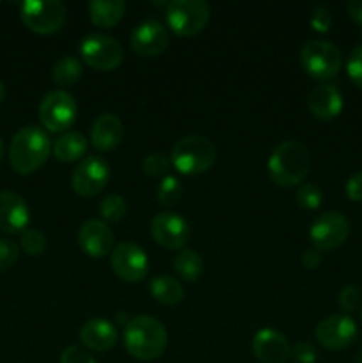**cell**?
<instances>
[{"label": "cell", "mask_w": 362, "mask_h": 363, "mask_svg": "<svg viewBox=\"0 0 362 363\" xmlns=\"http://www.w3.org/2000/svg\"><path fill=\"white\" fill-rule=\"evenodd\" d=\"M167 342L165 326L151 315H137L124 326V350L137 360H156L167 350Z\"/></svg>", "instance_id": "1"}, {"label": "cell", "mask_w": 362, "mask_h": 363, "mask_svg": "<svg viewBox=\"0 0 362 363\" xmlns=\"http://www.w3.org/2000/svg\"><path fill=\"white\" fill-rule=\"evenodd\" d=\"M311 170V155L305 145L297 140H286L277 145L268 158V174L280 188H295L304 184Z\"/></svg>", "instance_id": "2"}, {"label": "cell", "mask_w": 362, "mask_h": 363, "mask_svg": "<svg viewBox=\"0 0 362 363\" xmlns=\"http://www.w3.org/2000/svg\"><path fill=\"white\" fill-rule=\"evenodd\" d=\"M52 142L38 126H25L13 137L9 145V163L18 174L35 172L50 158Z\"/></svg>", "instance_id": "3"}, {"label": "cell", "mask_w": 362, "mask_h": 363, "mask_svg": "<svg viewBox=\"0 0 362 363\" xmlns=\"http://www.w3.org/2000/svg\"><path fill=\"white\" fill-rule=\"evenodd\" d=\"M216 160V149L209 138L188 135L180 138L170 151V163L183 176H197L208 172Z\"/></svg>", "instance_id": "4"}, {"label": "cell", "mask_w": 362, "mask_h": 363, "mask_svg": "<svg viewBox=\"0 0 362 363\" xmlns=\"http://www.w3.org/2000/svg\"><path fill=\"white\" fill-rule=\"evenodd\" d=\"M209 4L204 0H172L167 4L165 18L170 30L183 38L199 34L209 21Z\"/></svg>", "instance_id": "5"}, {"label": "cell", "mask_w": 362, "mask_h": 363, "mask_svg": "<svg viewBox=\"0 0 362 363\" xmlns=\"http://www.w3.org/2000/svg\"><path fill=\"white\" fill-rule=\"evenodd\" d=\"M20 18L35 34H55L66 21V7L59 0H25Z\"/></svg>", "instance_id": "6"}, {"label": "cell", "mask_w": 362, "mask_h": 363, "mask_svg": "<svg viewBox=\"0 0 362 363\" xmlns=\"http://www.w3.org/2000/svg\"><path fill=\"white\" fill-rule=\"evenodd\" d=\"M82 62L96 71H112L123 62V46L112 35L89 34L78 46Z\"/></svg>", "instance_id": "7"}, {"label": "cell", "mask_w": 362, "mask_h": 363, "mask_svg": "<svg viewBox=\"0 0 362 363\" xmlns=\"http://www.w3.org/2000/svg\"><path fill=\"white\" fill-rule=\"evenodd\" d=\"M300 62L311 77L318 80H330L341 69V52L336 45L323 39L305 43L300 52Z\"/></svg>", "instance_id": "8"}, {"label": "cell", "mask_w": 362, "mask_h": 363, "mask_svg": "<svg viewBox=\"0 0 362 363\" xmlns=\"http://www.w3.org/2000/svg\"><path fill=\"white\" fill-rule=\"evenodd\" d=\"M77 101L67 91H52L41 99L39 121L53 133H66L77 119Z\"/></svg>", "instance_id": "9"}, {"label": "cell", "mask_w": 362, "mask_h": 363, "mask_svg": "<svg viewBox=\"0 0 362 363\" xmlns=\"http://www.w3.org/2000/svg\"><path fill=\"white\" fill-rule=\"evenodd\" d=\"M110 266L117 279L128 284H137L148 275L149 259L138 245L131 241H121L110 254Z\"/></svg>", "instance_id": "10"}, {"label": "cell", "mask_w": 362, "mask_h": 363, "mask_svg": "<svg viewBox=\"0 0 362 363\" xmlns=\"http://www.w3.org/2000/svg\"><path fill=\"white\" fill-rule=\"evenodd\" d=\"M348 236H350V222L346 216L337 211L319 215L309 229V238L319 252L339 248L348 240Z\"/></svg>", "instance_id": "11"}, {"label": "cell", "mask_w": 362, "mask_h": 363, "mask_svg": "<svg viewBox=\"0 0 362 363\" xmlns=\"http://www.w3.org/2000/svg\"><path fill=\"white\" fill-rule=\"evenodd\" d=\"M110 179V167L99 156H89L78 163L71 176L73 190L80 197H94L105 190Z\"/></svg>", "instance_id": "12"}, {"label": "cell", "mask_w": 362, "mask_h": 363, "mask_svg": "<svg viewBox=\"0 0 362 363\" xmlns=\"http://www.w3.org/2000/svg\"><path fill=\"white\" fill-rule=\"evenodd\" d=\"M357 323L350 315H330L316 326V340L329 351H341L350 347L357 339Z\"/></svg>", "instance_id": "13"}, {"label": "cell", "mask_w": 362, "mask_h": 363, "mask_svg": "<svg viewBox=\"0 0 362 363\" xmlns=\"http://www.w3.org/2000/svg\"><path fill=\"white\" fill-rule=\"evenodd\" d=\"M151 236L160 247L167 250H183L190 240V227L183 216L176 213H158L151 220Z\"/></svg>", "instance_id": "14"}, {"label": "cell", "mask_w": 362, "mask_h": 363, "mask_svg": "<svg viewBox=\"0 0 362 363\" xmlns=\"http://www.w3.org/2000/svg\"><path fill=\"white\" fill-rule=\"evenodd\" d=\"M167 46H169V34L160 21H142L131 32V48L138 57L144 59L158 57L165 52Z\"/></svg>", "instance_id": "15"}, {"label": "cell", "mask_w": 362, "mask_h": 363, "mask_svg": "<svg viewBox=\"0 0 362 363\" xmlns=\"http://www.w3.org/2000/svg\"><path fill=\"white\" fill-rule=\"evenodd\" d=\"M77 240L82 250L92 259H102L114 250V233L103 220H85L78 229Z\"/></svg>", "instance_id": "16"}, {"label": "cell", "mask_w": 362, "mask_h": 363, "mask_svg": "<svg viewBox=\"0 0 362 363\" xmlns=\"http://www.w3.org/2000/svg\"><path fill=\"white\" fill-rule=\"evenodd\" d=\"M252 353L261 363H286L291 358V346L280 332L263 328L252 339Z\"/></svg>", "instance_id": "17"}, {"label": "cell", "mask_w": 362, "mask_h": 363, "mask_svg": "<svg viewBox=\"0 0 362 363\" xmlns=\"http://www.w3.org/2000/svg\"><path fill=\"white\" fill-rule=\"evenodd\" d=\"M31 222V211L21 195L14 191H0V230L16 234L25 230Z\"/></svg>", "instance_id": "18"}, {"label": "cell", "mask_w": 362, "mask_h": 363, "mask_svg": "<svg viewBox=\"0 0 362 363\" xmlns=\"http://www.w3.org/2000/svg\"><path fill=\"white\" fill-rule=\"evenodd\" d=\"M309 110L319 121H332L343 112V96L336 85H316L307 99Z\"/></svg>", "instance_id": "19"}, {"label": "cell", "mask_w": 362, "mask_h": 363, "mask_svg": "<svg viewBox=\"0 0 362 363\" xmlns=\"http://www.w3.org/2000/svg\"><path fill=\"white\" fill-rule=\"evenodd\" d=\"M78 337H80V342L84 347L103 353V351H109L116 346L117 330L116 326L110 321H106V319L96 318L82 326Z\"/></svg>", "instance_id": "20"}, {"label": "cell", "mask_w": 362, "mask_h": 363, "mask_svg": "<svg viewBox=\"0 0 362 363\" xmlns=\"http://www.w3.org/2000/svg\"><path fill=\"white\" fill-rule=\"evenodd\" d=\"M124 137V126L114 113H103L92 123L91 142L98 151L106 152L116 149Z\"/></svg>", "instance_id": "21"}, {"label": "cell", "mask_w": 362, "mask_h": 363, "mask_svg": "<svg viewBox=\"0 0 362 363\" xmlns=\"http://www.w3.org/2000/svg\"><path fill=\"white\" fill-rule=\"evenodd\" d=\"M87 7L91 21L99 28L116 27L126 11V4L123 0H92Z\"/></svg>", "instance_id": "22"}, {"label": "cell", "mask_w": 362, "mask_h": 363, "mask_svg": "<svg viewBox=\"0 0 362 363\" xmlns=\"http://www.w3.org/2000/svg\"><path fill=\"white\" fill-rule=\"evenodd\" d=\"M53 156L59 162L73 163L87 152V138L78 131H66L53 142Z\"/></svg>", "instance_id": "23"}, {"label": "cell", "mask_w": 362, "mask_h": 363, "mask_svg": "<svg viewBox=\"0 0 362 363\" xmlns=\"http://www.w3.org/2000/svg\"><path fill=\"white\" fill-rule=\"evenodd\" d=\"M149 293H151V296L155 298L158 303L169 305V307L181 303V300H183L185 296L183 286H181L176 279L167 275L155 277V279L149 282Z\"/></svg>", "instance_id": "24"}, {"label": "cell", "mask_w": 362, "mask_h": 363, "mask_svg": "<svg viewBox=\"0 0 362 363\" xmlns=\"http://www.w3.org/2000/svg\"><path fill=\"white\" fill-rule=\"evenodd\" d=\"M174 269L185 282H197L201 279L202 272H204V262H202L201 255L197 252L183 248L174 257Z\"/></svg>", "instance_id": "25"}, {"label": "cell", "mask_w": 362, "mask_h": 363, "mask_svg": "<svg viewBox=\"0 0 362 363\" xmlns=\"http://www.w3.org/2000/svg\"><path fill=\"white\" fill-rule=\"evenodd\" d=\"M84 67H82V60L77 57H62L57 60V64L52 69V78L55 84L67 87V85H75L82 78Z\"/></svg>", "instance_id": "26"}, {"label": "cell", "mask_w": 362, "mask_h": 363, "mask_svg": "<svg viewBox=\"0 0 362 363\" xmlns=\"http://www.w3.org/2000/svg\"><path fill=\"white\" fill-rule=\"evenodd\" d=\"M181 194H183V186H181L180 179L174 176H165L156 188V201L158 204L169 208V206L177 204Z\"/></svg>", "instance_id": "27"}, {"label": "cell", "mask_w": 362, "mask_h": 363, "mask_svg": "<svg viewBox=\"0 0 362 363\" xmlns=\"http://www.w3.org/2000/svg\"><path fill=\"white\" fill-rule=\"evenodd\" d=\"M126 215V201L121 195H109L99 202V216L103 222H119Z\"/></svg>", "instance_id": "28"}, {"label": "cell", "mask_w": 362, "mask_h": 363, "mask_svg": "<svg viewBox=\"0 0 362 363\" xmlns=\"http://www.w3.org/2000/svg\"><path fill=\"white\" fill-rule=\"evenodd\" d=\"M323 194L316 184L305 183L300 184L297 190V202L302 209H307V211H314L322 206Z\"/></svg>", "instance_id": "29"}, {"label": "cell", "mask_w": 362, "mask_h": 363, "mask_svg": "<svg viewBox=\"0 0 362 363\" xmlns=\"http://www.w3.org/2000/svg\"><path fill=\"white\" fill-rule=\"evenodd\" d=\"M20 243L25 254L32 255V257H38V255H41L45 252L46 238L38 229H25L23 234H21Z\"/></svg>", "instance_id": "30"}, {"label": "cell", "mask_w": 362, "mask_h": 363, "mask_svg": "<svg viewBox=\"0 0 362 363\" xmlns=\"http://www.w3.org/2000/svg\"><path fill=\"white\" fill-rule=\"evenodd\" d=\"M142 170H144L146 176L149 177H158L163 176V174L169 170V160L165 158L160 152H153V155H148L142 162Z\"/></svg>", "instance_id": "31"}, {"label": "cell", "mask_w": 362, "mask_h": 363, "mask_svg": "<svg viewBox=\"0 0 362 363\" xmlns=\"http://www.w3.org/2000/svg\"><path fill=\"white\" fill-rule=\"evenodd\" d=\"M18 257H20V247L13 240L0 238V272H6L16 264Z\"/></svg>", "instance_id": "32"}, {"label": "cell", "mask_w": 362, "mask_h": 363, "mask_svg": "<svg viewBox=\"0 0 362 363\" xmlns=\"http://www.w3.org/2000/svg\"><path fill=\"white\" fill-rule=\"evenodd\" d=\"M346 73L348 78L362 91V45L351 50V53L348 55Z\"/></svg>", "instance_id": "33"}, {"label": "cell", "mask_w": 362, "mask_h": 363, "mask_svg": "<svg viewBox=\"0 0 362 363\" xmlns=\"http://www.w3.org/2000/svg\"><path fill=\"white\" fill-rule=\"evenodd\" d=\"M362 303V291L355 286H346L339 293V305L344 312H355Z\"/></svg>", "instance_id": "34"}, {"label": "cell", "mask_w": 362, "mask_h": 363, "mask_svg": "<svg viewBox=\"0 0 362 363\" xmlns=\"http://www.w3.org/2000/svg\"><path fill=\"white\" fill-rule=\"evenodd\" d=\"M309 23H311V27L316 32L325 34V32H329L330 25H332V13H330V9L327 6H318L312 11Z\"/></svg>", "instance_id": "35"}, {"label": "cell", "mask_w": 362, "mask_h": 363, "mask_svg": "<svg viewBox=\"0 0 362 363\" xmlns=\"http://www.w3.org/2000/svg\"><path fill=\"white\" fill-rule=\"evenodd\" d=\"M291 358H293L295 363H316L318 351L311 342L302 340V342L295 344V347L291 350Z\"/></svg>", "instance_id": "36"}, {"label": "cell", "mask_w": 362, "mask_h": 363, "mask_svg": "<svg viewBox=\"0 0 362 363\" xmlns=\"http://www.w3.org/2000/svg\"><path fill=\"white\" fill-rule=\"evenodd\" d=\"M60 363H96V360L84 347L70 346L60 354Z\"/></svg>", "instance_id": "37"}, {"label": "cell", "mask_w": 362, "mask_h": 363, "mask_svg": "<svg viewBox=\"0 0 362 363\" xmlns=\"http://www.w3.org/2000/svg\"><path fill=\"white\" fill-rule=\"evenodd\" d=\"M346 197L353 202L362 201V172L353 174L350 179L346 181Z\"/></svg>", "instance_id": "38"}, {"label": "cell", "mask_w": 362, "mask_h": 363, "mask_svg": "<svg viewBox=\"0 0 362 363\" xmlns=\"http://www.w3.org/2000/svg\"><path fill=\"white\" fill-rule=\"evenodd\" d=\"M302 264L307 269H316L322 264V252L318 248H307V250L302 254Z\"/></svg>", "instance_id": "39"}, {"label": "cell", "mask_w": 362, "mask_h": 363, "mask_svg": "<svg viewBox=\"0 0 362 363\" xmlns=\"http://www.w3.org/2000/svg\"><path fill=\"white\" fill-rule=\"evenodd\" d=\"M346 13L355 23L362 25V0H350L346 4Z\"/></svg>", "instance_id": "40"}, {"label": "cell", "mask_w": 362, "mask_h": 363, "mask_svg": "<svg viewBox=\"0 0 362 363\" xmlns=\"http://www.w3.org/2000/svg\"><path fill=\"white\" fill-rule=\"evenodd\" d=\"M6 94H7L6 85H4V82H0V103H2L4 99H6Z\"/></svg>", "instance_id": "41"}, {"label": "cell", "mask_w": 362, "mask_h": 363, "mask_svg": "<svg viewBox=\"0 0 362 363\" xmlns=\"http://www.w3.org/2000/svg\"><path fill=\"white\" fill-rule=\"evenodd\" d=\"M355 363H362V346H361V350H358L357 357H355Z\"/></svg>", "instance_id": "42"}, {"label": "cell", "mask_w": 362, "mask_h": 363, "mask_svg": "<svg viewBox=\"0 0 362 363\" xmlns=\"http://www.w3.org/2000/svg\"><path fill=\"white\" fill-rule=\"evenodd\" d=\"M2 156H4V140L0 138V160H2Z\"/></svg>", "instance_id": "43"}, {"label": "cell", "mask_w": 362, "mask_h": 363, "mask_svg": "<svg viewBox=\"0 0 362 363\" xmlns=\"http://www.w3.org/2000/svg\"><path fill=\"white\" fill-rule=\"evenodd\" d=\"M361 321H362V308H361Z\"/></svg>", "instance_id": "44"}]
</instances>
